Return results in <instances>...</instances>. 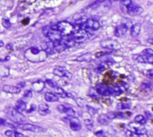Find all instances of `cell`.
Listing matches in <instances>:
<instances>
[{"mask_svg": "<svg viewBox=\"0 0 153 137\" xmlns=\"http://www.w3.org/2000/svg\"><path fill=\"white\" fill-rule=\"evenodd\" d=\"M45 100L47 102H57L58 101V96L57 95V94L53 93H46V94H45Z\"/></svg>", "mask_w": 153, "mask_h": 137, "instance_id": "obj_21", "label": "cell"}, {"mask_svg": "<svg viewBox=\"0 0 153 137\" xmlns=\"http://www.w3.org/2000/svg\"><path fill=\"white\" fill-rule=\"evenodd\" d=\"M65 109V107L64 106V105H58V106H57V110H58L60 112H64Z\"/></svg>", "mask_w": 153, "mask_h": 137, "instance_id": "obj_36", "label": "cell"}, {"mask_svg": "<svg viewBox=\"0 0 153 137\" xmlns=\"http://www.w3.org/2000/svg\"><path fill=\"white\" fill-rule=\"evenodd\" d=\"M100 45H101L102 47L109 49V50H116V49H119V47H120V45L117 43L116 41L111 40V39L102 41L100 43Z\"/></svg>", "mask_w": 153, "mask_h": 137, "instance_id": "obj_10", "label": "cell"}, {"mask_svg": "<svg viewBox=\"0 0 153 137\" xmlns=\"http://www.w3.org/2000/svg\"><path fill=\"white\" fill-rule=\"evenodd\" d=\"M53 89H54L55 93L57 94L58 96H60V97L65 98V97H67V96H68V93H67L63 88H61V87H54Z\"/></svg>", "mask_w": 153, "mask_h": 137, "instance_id": "obj_23", "label": "cell"}, {"mask_svg": "<svg viewBox=\"0 0 153 137\" xmlns=\"http://www.w3.org/2000/svg\"><path fill=\"white\" fill-rule=\"evenodd\" d=\"M134 121L137 124H140V125H145L147 123V119L142 115H137L136 117L134 118Z\"/></svg>", "mask_w": 153, "mask_h": 137, "instance_id": "obj_24", "label": "cell"}, {"mask_svg": "<svg viewBox=\"0 0 153 137\" xmlns=\"http://www.w3.org/2000/svg\"><path fill=\"white\" fill-rule=\"evenodd\" d=\"M15 110L18 111V112H23L26 110V103L25 102H23V100H19L16 102V104H15Z\"/></svg>", "mask_w": 153, "mask_h": 137, "instance_id": "obj_18", "label": "cell"}, {"mask_svg": "<svg viewBox=\"0 0 153 137\" xmlns=\"http://www.w3.org/2000/svg\"><path fill=\"white\" fill-rule=\"evenodd\" d=\"M2 24H3V26H4L6 29H10V28H11V22H10V20H9L8 19H6V18L3 19Z\"/></svg>", "mask_w": 153, "mask_h": 137, "instance_id": "obj_29", "label": "cell"}, {"mask_svg": "<svg viewBox=\"0 0 153 137\" xmlns=\"http://www.w3.org/2000/svg\"><path fill=\"white\" fill-rule=\"evenodd\" d=\"M136 60H137V61L142 62V63H150V64H152L153 63V56H150V55H138L136 57Z\"/></svg>", "mask_w": 153, "mask_h": 137, "instance_id": "obj_13", "label": "cell"}, {"mask_svg": "<svg viewBox=\"0 0 153 137\" xmlns=\"http://www.w3.org/2000/svg\"><path fill=\"white\" fill-rule=\"evenodd\" d=\"M97 136H101V137H103L104 136V132L103 131H99L98 133H96L95 134Z\"/></svg>", "mask_w": 153, "mask_h": 137, "instance_id": "obj_40", "label": "cell"}, {"mask_svg": "<svg viewBox=\"0 0 153 137\" xmlns=\"http://www.w3.org/2000/svg\"><path fill=\"white\" fill-rule=\"evenodd\" d=\"M46 83L48 84V85L49 87H52V88H54V87H57V84H56L54 81L50 80V79H48V80H46Z\"/></svg>", "mask_w": 153, "mask_h": 137, "instance_id": "obj_33", "label": "cell"}, {"mask_svg": "<svg viewBox=\"0 0 153 137\" xmlns=\"http://www.w3.org/2000/svg\"><path fill=\"white\" fill-rule=\"evenodd\" d=\"M128 28H127V25L125 24H121L119 26H117L115 29V35L116 37H122V36H124L125 33H126V31H127Z\"/></svg>", "mask_w": 153, "mask_h": 137, "instance_id": "obj_12", "label": "cell"}, {"mask_svg": "<svg viewBox=\"0 0 153 137\" xmlns=\"http://www.w3.org/2000/svg\"><path fill=\"white\" fill-rule=\"evenodd\" d=\"M91 60V54L90 52H86V54H83L80 56H78L75 61H88Z\"/></svg>", "mask_w": 153, "mask_h": 137, "instance_id": "obj_22", "label": "cell"}, {"mask_svg": "<svg viewBox=\"0 0 153 137\" xmlns=\"http://www.w3.org/2000/svg\"><path fill=\"white\" fill-rule=\"evenodd\" d=\"M114 1H116V0H114Z\"/></svg>", "mask_w": 153, "mask_h": 137, "instance_id": "obj_49", "label": "cell"}, {"mask_svg": "<svg viewBox=\"0 0 153 137\" xmlns=\"http://www.w3.org/2000/svg\"><path fill=\"white\" fill-rule=\"evenodd\" d=\"M100 27V24L98 20L94 19H87L86 22L81 26V29H84L86 32L89 33V31H95L98 30Z\"/></svg>", "mask_w": 153, "mask_h": 137, "instance_id": "obj_5", "label": "cell"}, {"mask_svg": "<svg viewBox=\"0 0 153 137\" xmlns=\"http://www.w3.org/2000/svg\"><path fill=\"white\" fill-rule=\"evenodd\" d=\"M132 107V103L130 102H119L116 105V108L118 110H127Z\"/></svg>", "mask_w": 153, "mask_h": 137, "instance_id": "obj_25", "label": "cell"}, {"mask_svg": "<svg viewBox=\"0 0 153 137\" xmlns=\"http://www.w3.org/2000/svg\"><path fill=\"white\" fill-rule=\"evenodd\" d=\"M6 48H7V49H10V48H12V44H8V45L6 46Z\"/></svg>", "mask_w": 153, "mask_h": 137, "instance_id": "obj_45", "label": "cell"}, {"mask_svg": "<svg viewBox=\"0 0 153 137\" xmlns=\"http://www.w3.org/2000/svg\"><path fill=\"white\" fill-rule=\"evenodd\" d=\"M24 56L30 61L40 62L44 61L47 59L48 55L43 49H40L37 46H32L25 51Z\"/></svg>", "mask_w": 153, "mask_h": 137, "instance_id": "obj_1", "label": "cell"}, {"mask_svg": "<svg viewBox=\"0 0 153 137\" xmlns=\"http://www.w3.org/2000/svg\"><path fill=\"white\" fill-rule=\"evenodd\" d=\"M98 1H99V2H103L104 0H98Z\"/></svg>", "mask_w": 153, "mask_h": 137, "instance_id": "obj_47", "label": "cell"}, {"mask_svg": "<svg viewBox=\"0 0 153 137\" xmlns=\"http://www.w3.org/2000/svg\"><path fill=\"white\" fill-rule=\"evenodd\" d=\"M69 122H70V127L73 131H80L81 128V123L77 118H69Z\"/></svg>", "mask_w": 153, "mask_h": 137, "instance_id": "obj_11", "label": "cell"}, {"mask_svg": "<svg viewBox=\"0 0 153 137\" xmlns=\"http://www.w3.org/2000/svg\"><path fill=\"white\" fill-rule=\"evenodd\" d=\"M45 85H46L45 82H43L42 80H38L32 84V88L36 92H41L44 89Z\"/></svg>", "mask_w": 153, "mask_h": 137, "instance_id": "obj_16", "label": "cell"}, {"mask_svg": "<svg viewBox=\"0 0 153 137\" xmlns=\"http://www.w3.org/2000/svg\"><path fill=\"white\" fill-rule=\"evenodd\" d=\"M43 34L50 39V42H59L62 40V35H61L58 31H55L50 29L49 27H45L42 29Z\"/></svg>", "mask_w": 153, "mask_h": 137, "instance_id": "obj_4", "label": "cell"}, {"mask_svg": "<svg viewBox=\"0 0 153 137\" xmlns=\"http://www.w3.org/2000/svg\"><path fill=\"white\" fill-rule=\"evenodd\" d=\"M4 42L3 41H0V47H2V46H4Z\"/></svg>", "mask_w": 153, "mask_h": 137, "instance_id": "obj_46", "label": "cell"}, {"mask_svg": "<svg viewBox=\"0 0 153 137\" xmlns=\"http://www.w3.org/2000/svg\"><path fill=\"white\" fill-rule=\"evenodd\" d=\"M23 97L25 98V99H30V98H32V90H27V91H25V93H24V94H23Z\"/></svg>", "mask_w": 153, "mask_h": 137, "instance_id": "obj_30", "label": "cell"}, {"mask_svg": "<svg viewBox=\"0 0 153 137\" xmlns=\"http://www.w3.org/2000/svg\"><path fill=\"white\" fill-rule=\"evenodd\" d=\"M6 113L8 114L9 117H11V119L15 121L16 123L18 124H21V123H23L24 120H25V117L22 114L18 112L15 109L10 107V108H7L6 109Z\"/></svg>", "mask_w": 153, "mask_h": 137, "instance_id": "obj_6", "label": "cell"}, {"mask_svg": "<svg viewBox=\"0 0 153 137\" xmlns=\"http://www.w3.org/2000/svg\"><path fill=\"white\" fill-rule=\"evenodd\" d=\"M35 109H36L35 105H32V106L30 108V110H29V112H32V111H34V110H35Z\"/></svg>", "mask_w": 153, "mask_h": 137, "instance_id": "obj_42", "label": "cell"}, {"mask_svg": "<svg viewBox=\"0 0 153 137\" xmlns=\"http://www.w3.org/2000/svg\"><path fill=\"white\" fill-rule=\"evenodd\" d=\"M17 87H18L19 88H21V89H22L23 87H25V83H24V82H22V83H19Z\"/></svg>", "mask_w": 153, "mask_h": 137, "instance_id": "obj_41", "label": "cell"}, {"mask_svg": "<svg viewBox=\"0 0 153 137\" xmlns=\"http://www.w3.org/2000/svg\"><path fill=\"white\" fill-rule=\"evenodd\" d=\"M16 128L18 129H22L24 131H30V132H33V133H42L45 132L46 129L42 126H39V125H36L33 124H24V123H21V124H18L14 125Z\"/></svg>", "mask_w": 153, "mask_h": 137, "instance_id": "obj_3", "label": "cell"}, {"mask_svg": "<svg viewBox=\"0 0 153 137\" xmlns=\"http://www.w3.org/2000/svg\"><path fill=\"white\" fill-rule=\"evenodd\" d=\"M107 54H108V52H97V54L95 55V56H96L97 58H99V57L103 56V55H107Z\"/></svg>", "mask_w": 153, "mask_h": 137, "instance_id": "obj_35", "label": "cell"}, {"mask_svg": "<svg viewBox=\"0 0 153 137\" xmlns=\"http://www.w3.org/2000/svg\"><path fill=\"white\" fill-rule=\"evenodd\" d=\"M106 69H107V66L104 64V63H102V64L99 65V66L95 69V72L99 73V74H100V73H103V71H105Z\"/></svg>", "mask_w": 153, "mask_h": 137, "instance_id": "obj_28", "label": "cell"}, {"mask_svg": "<svg viewBox=\"0 0 153 137\" xmlns=\"http://www.w3.org/2000/svg\"><path fill=\"white\" fill-rule=\"evenodd\" d=\"M142 54L143 55H150V56H153V51L150 48L144 50L143 52H142Z\"/></svg>", "mask_w": 153, "mask_h": 137, "instance_id": "obj_34", "label": "cell"}, {"mask_svg": "<svg viewBox=\"0 0 153 137\" xmlns=\"http://www.w3.org/2000/svg\"><path fill=\"white\" fill-rule=\"evenodd\" d=\"M146 75H147V77L148 78H153V71H152V70H150L147 73H146Z\"/></svg>", "mask_w": 153, "mask_h": 137, "instance_id": "obj_37", "label": "cell"}, {"mask_svg": "<svg viewBox=\"0 0 153 137\" xmlns=\"http://www.w3.org/2000/svg\"><path fill=\"white\" fill-rule=\"evenodd\" d=\"M109 1H110V2H112V1H114V0H109Z\"/></svg>", "mask_w": 153, "mask_h": 137, "instance_id": "obj_48", "label": "cell"}, {"mask_svg": "<svg viewBox=\"0 0 153 137\" xmlns=\"http://www.w3.org/2000/svg\"><path fill=\"white\" fill-rule=\"evenodd\" d=\"M14 137H26V136H24V134L19 133V132H14Z\"/></svg>", "mask_w": 153, "mask_h": 137, "instance_id": "obj_39", "label": "cell"}, {"mask_svg": "<svg viewBox=\"0 0 153 137\" xmlns=\"http://www.w3.org/2000/svg\"><path fill=\"white\" fill-rule=\"evenodd\" d=\"M5 124H6L5 119H0V125H5Z\"/></svg>", "mask_w": 153, "mask_h": 137, "instance_id": "obj_43", "label": "cell"}, {"mask_svg": "<svg viewBox=\"0 0 153 137\" xmlns=\"http://www.w3.org/2000/svg\"><path fill=\"white\" fill-rule=\"evenodd\" d=\"M132 3V0H121L120 2V8L124 13L126 12V7L128 6L129 4Z\"/></svg>", "mask_w": 153, "mask_h": 137, "instance_id": "obj_26", "label": "cell"}, {"mask_svg": "<svg viewBox=\"0 0 153 137\" xmlns=\"http://www.w3.org/2000/svg\"><path fill=\"white\" fill-rule=\"evenodd\" d=\"M87 110H88L89 113L91 114V115H95V114H97V112H98V110H97L96 109H94V108H92V107H90V106H87Z\"/></svg>", "mask_w": 153, "mask_h": 137, "instance_id": "obj_32", "label": "cell"}, {"mask_svg": "<svg viewBox=\"0 0 153 137\" xmlns=\"http://www.w3.org/2000/svg\"><path fill=\"white\" fill-rule=\"evenodd\" d=\"M50 29L58 31V32L62 35V37L65 36H70L74 33V27L73 24H71L70 22H60L55 25H52L50 28Z\"/></svg>", "mask_w": 153, "mask_h": 137, "instance_id": "obj_2", "label": "cell"}, {"mask_svg": "<svg viewBox=\"0 0 153 137\" xmlns=\"http://www.w3.org/2000/svg\"><path fill=\"white\" fill-rule=\"evenodd\" d=\"M84 123H85L86 126H87L89 129H91V128L93 127V123H92V121H91L90 119H85Z\"/></svg>", "mask_w": 153, "mask_h": 137, "instance_id": "obj_31", "label": "cell"}, {"mask_svg": "<svg viewBox=\"0 0 153 137\" xmlns=\"http://www.w3.org/2000/svg\"><path fill=\"white\" fill-rule=\"evenodd\" d=\"M64 113H65V115L68 116L69 118H72V117H74V116L75 111L72 108H65V110H64Z\"/></svg>", "mask_w": 153, "mask_h": 137, "instance_id": "obj_27", "label": "cell"}, {"mask_svg": "<svg viewBox=\"0 0 153 137\" xmlns=\"http://www.w3.org/2000/svg\"><path fill=\"white\" fill-rule=\"evenodd\" d=\"M3 91L6 93H18L21 91V88L15 86H10V85H6L3 87Z\"/></svg>", "mask_w": 153, "mask_h": 137, "instance_id": "obj_14", "label": "cell"}, {"mask_svg": "<svg viewBox=\"0 0 153 137\" xmlns=\"http://www.w3.org/2000/svg\"><path fill=\"white\" fill-rule=\"evenodd\" d=\"M39 113L40 115H42V116H46L48 114L50 113V110H49V107H48V105L47 103H41V104H39Z\"/></svg>", "mask_w": 153, "mask_h": 137, "instance_id": "obj_15", "label": "cell"}, {"mask_svg": "<svg viewBox=\"0 0 153 137\" xmlns=\"http://www.w3.org/2000/svg\"><path fill=\"white\" fill-rule=\"evenodd\" d=\"M141 25L140 23H135L132 25L131 28V36L134 37H137L141 31Z\"/></svg>", "mask_w": 153, "mask_h": 137, "instance_id": "obj_17", "label": "cell"}, {"mask_svg": "<svg viewBox=\"0 0 153 137\" xmlns=\"http://www.w3.org/2000/svg\"><path fill=\"white\" fill-rule=\"evenodd\" d=\"M145 114H146V115L148 116V119H151V115H150V113H149L148 111H146V112H145Z\"/></svg>", "mask_w": 153, "mask_h": 137, "instance_id": "obj_44", "label": "cell"}, {"mask_svg": "<svg viewBox=\"0 0 153 137\" xmlns=\"http://www.w3.org/2000/svg\"><path fill=\"white\" fill-rule=\"evenodd\" d=\"M97 93L102 96H109L108 87L107 86H101L97 88Z\"/></svg>", "mask_w": 153, "mask_h": 137, "instance_id": "obj_19", "label": "cell"}, {"mask_svg": "<svg viewBox=\"0 0 153 137\" xmlns=\"http://www.w3.org/2000/svg\"><path fill=\"white\" fill-rule=\"evenodd\" d=\"M5 134H6V136H8V137H11V136L14 134V133H13V131H12V130H7V131H6Z\"/></svg>", "mask_w": 153, "mask_h": 137, "instance_id": "obj_38", "label": "cell"}, {"mask_svg": "<svg viewBox=\"0 0 153 137\" xmlns=\"http://www.w3.org/2000/svg\"><path fill=\"white\" fill-rule=\"evenodd\" d=\"M126 13L131 16H138L143 13V9H142L140 5L132 2L126 7Z\"/></svg>", "mask_w": 153, "mask_h": 137, "instance_id": "obj_8", "label": "cell"}, {"mask_svg": "<svg viewBox=\"0 0 153 137\" xmlns=\"http://www.w3.org/2000/svg\"><path fill=\"white\" fill-rule=\"evenodd\" d=\"M53 73L57 76V77H61V78H72V73H71L69 70H67L66 69H65L64 67H56L53 70Z\"/></svg>", "mask_w": 153, "mask_h": 137, "instance_id": "obj_9", "label": "cell"}, {"mask_svg": "<svg viewBox=\"0 0 153 137\" xmlns=\"http://www.w3.org/2000/svg\"><path fill=\"white\" fill-rule=\"evenodd\" d=\"M72 35H73L72 38L74 39L75 43H81V42H84L89 38V33L81 29L74 30Z\"/></svg>", "mask_w": 153, "mask_h": 137, "instance_id": "obj_7", "label": "cell"}, {"mask_svg": "<svg viewBox=\"0 0 153 137\" xmlns=\"http://www.w3.org/2000/svg\"><path fill=\"white\" fill-rule=\"evenodd\" d=\"M108 92H109V96H117V95H120L123 91L119 87H108Z\"/></svg>", "mask_w": 153, "mask_h": 137, "instance_id": "obj_20", "label": "cell"}]
</instances>
